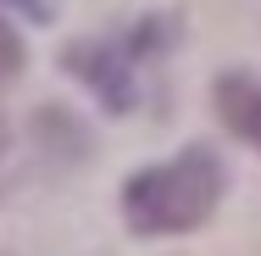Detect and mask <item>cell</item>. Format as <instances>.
I'll return each mask as SVG.
<instances>
[{
    "mask_svg": "<svg viewBox=\"0 0 261 256\" xmlns=\"http://www.w3.org/2000/svg\"><path fill=\"white\" fill-rule=\"evenodd\" d=\"M222 190H228L222 156L211 145H184L178 156L122 178V223L139 240H178L211 223V212L222 206Z\"/></svg>",
    "mask_w": 261,
    "mask_h": 256,
    "instance_id": "cell-1",
    "label": "cell"
},
{
    "mask_svg": "<svg viewBox=\"0 0 261 256\" xmlns=\"http://www.w3.org/2000/svg\"><path fill=\"white\" fill-rule=\"evenodd\" d=\"M139 45L122 34V39H72L61 51V67L111 111V117H128L139 106Z\"/></svg>",
    "mask_w": 261,
    "mask_h": 256,
    "instance_id": "cell-2",
    "label": "cell"
},
{
    "mask_svg": "<svg viewBox=\"0 0 261 256\" xmlns=\"http://www.w3.org/2000/svg\"><path fill=\"white\" fill-rule=\"evenodd\" d=\"M211 106H217V123L261 156V73H217L211 78Z\"/></svg>",
    "mask_w": 261,
    "mask_h": 256,
    "instance_id": "cell-3",
    "label": "cell"
},
{
    "mask_svg": "<svg viewBox=\"0 0 261 256\" xmlns=\"http://www.w3.org/2000/svg\"><path fill=\"white\" fill-rule=\"evenodd\" d=\"M22 56H28V51H22L17 28L0 17V78H17V73H22Z\"/></svg>",
    "mask_w": 261,
    "mask_h": 256,
    "instance_id": "cell-4",
    "label": "cell"
},
{
    "mask_svg": "<svg viewBox=\"0 0 261 256\" xmlns=\"http://www.w3.org/2000/svg\"><path fill=\"white\" fill-rule=\"evenodd\" d=\"M0 6H11V11H22V17H34V22H50V6H45V0H0Z\"/></svg>",
    "mask_w": 261,
    "mask_h": 256,
    "instance_id": "cell-5",
    "label": "cell"
},
{
    "mask_svg": "<svg viewBox=\"0 0 261 256\" xmlns=\"http://www.w3.org/2000/svg\"><path fill=\"white\" fill-rule=\"evenodd\" d=\"M0 151H6V117H0Z\"/></svg>",
    "mask_w": 261,
    "mask_h": 256,
    "instance_id": "cell-6",
    "label": "cell"
}]
</instances>
